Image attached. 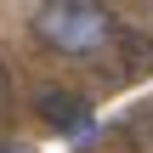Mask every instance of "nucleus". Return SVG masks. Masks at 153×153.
<instances>
[{
    "label": "nucleus",
    "instance_id": "obj_2",
    "mask_svg": "<svg viewBox=\"0 0 153 153\" xmlns=\"http://www.w3.org/2000/svg\"><path fill=\"white\" fill-rule=\"evenodd\" d=\"M40 119H45L51 131L74 136V142H85V136L97 131V114H91V102H85L79 91H45V97H40Z\"/></svg>",
    "mask_w": 153,
    "mask_h": 153
},
{
    "label": "nucleus",
    "instance_id": "obj_1",
    "mask_svg": "<svg viewBox=\"0 0 153 153\" xmlns=\"http://www.w3.org/2000/svg\"><path fill=\"white\" fill-rule=\"evenodd\" d=\"M28 23H34V34H40L51 51H62V57H97V51L114 45V34H119V17L102 11V6H91V0L40 6Z\"/></svg>",
    "mask_w": 153,
    "mask_h": 153
},
{
    "label": "nucleus",
    "instance_id": "obj_4",
    "mask_svg": "<svg viewBox=\"0 0 153 153\" xmlns=\"http://www.w3.org/2000/svg\"><path fill=\"white\" fill-rule=\"evenodd\" d=\"M0 102H6V74H0Z\"/></svg>",
    "mask_w": 153,
    "mask_h": 153
},
{
    "label": "nucleus",
    "instance_id": "obj_3",
    "mask_svg": "<svg viewBox=\"0 0 153 153\" xmlns=\"http://www.w3.org/2000/svg\"><path fill=\"white\" fill-rule=\"evenodd\" d=\"M0 153H34L28 142H0Z\"/></svg>",
    "mask_w": 153,
    "mask_h": 153
}]
</instances>
